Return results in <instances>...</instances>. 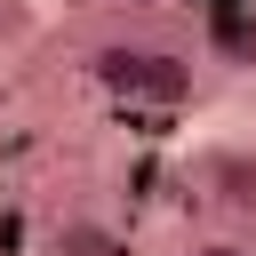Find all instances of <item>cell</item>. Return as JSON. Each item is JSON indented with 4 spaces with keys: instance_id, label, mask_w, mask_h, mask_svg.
<instances>
[{
    "instance_id": "obj_4",
    "label": "cell",
    "mask_w": 256,
    "mask_h": 256,
    "mask_svg": "<svg viewBox=\"0 0 256 256\" xmlns=\"http://www.w3.org/2000/svg\"><path fill=\"white\" fill-rule=\"evenodd\" d=\"M192 256H248V248H240V240H224V232H216V240H200V248H192Z\"/></svg>"
},
{
    "instance_id": "obj_1",
    "label": "cell",
    "mask_w": 256,
    "mask_h": 256,
    "mask_svg": "<svg viewBox=\"0 0 256 256\" xmlns=\"http://www.w3.org/2000/svg\"><path fill=\"white\" fill-rule=\"evenodd\" d=\"M96 64L128 104H192V88H200V64L184 48H104Z\"/></svg>"
},
{
    "instance_id": "obj_2",
    "label": "cell",
    "mask_w": 256,
    "mask_h": 256,
    "mask_svg": "<svg viewBox=\"0 0 256 256\" xmlns=\"http://www.w3.org/2000/svg\"><path fill=\"white\" fill-rule=\"evenodd\" d=\"M208 192L224 208H256V152H216L208 160Z\"/></svg>"
},
{
    "instance_id": "obj_5",
    "label": "cell",
    "mask_w": 256,
    "mask_h": 256,
    "mask_svg": "<svg viewBox=\"0 0 256 256\" xmlns=\"http://www.w3.org/2000/svg\"><path fill=\"white\" fill-rule=\"evenodd\" d=\"M120 8H160V0H120Z\"/></svg>"
},
{
    "instance_id": "obj_3",
    "label": "cell",
    "mask_w": 256,
    "mask_h": 256,
    "mask_svg": "<svg viewBox=\"0 0 256 256\" xmlns=\"http://www.w3.org/2000/svg\"><path fill=\"white\" fill-rule=\"evenodd\" d=\"M216 48H224V56H256V24L224 16V24H216Z\"/></svg>"
}]
</instances>
